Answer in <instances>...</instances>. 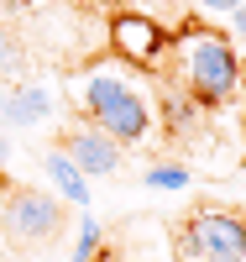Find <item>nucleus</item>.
<instances>
[{"label":"nucleus","mask_w":246,"mask_h":262,"mask_svg":"<svg viewBox=\"0 0 246 262\" xmlns=\"http://www.w3.org/2000/svg\"><path fill=\"white\" fill-rule=\"evenodd\" d=\"M178 74H184L194 105H226L241 90V53L231 37L210 27H189L178 37Z\"/></svg>","instance_id":"obj_1"},{"label":"nucleus","mask_w":246,"mask_h":262,"mask_svg":"<svg viewBox=\"0 0 246 262\" xmlns=\"http://www.w3.org/2000/svg\"><path fill=\"white\" fill-rule=\"evenodd\" d=\"M79 105H84V116L95 121L100 131H110L121 147H137L147 131H152L147 95L131 79H121V74H89L84 90H79Z\"/></svg>","instance_id":"obj_2"},{"label":"nucleus","mask_w":246,"mask_h":262,"mask_svg":"<svg viewBox=\"0 0 246 262\" xmlns=\"http://www.w3.org/2000/svg\"><path fill=\"white\" fill-rule=\"evenodd\" d=\"M184 262H246V215L205 205L178 226V247Z\"/></svg>","instance_id":"obj_3"},{"label":"nucleus","mask_w":246,"mask_h":262,"mask_svg":"<svg viewBox=\"0 0 246 262\" xmlns=\"http://www.w3.org/2000/svg\"><path fill=\"white\" fill-rule=\"evenodd\" d=\"M0 226H6V236L16 247H42L63 226V200H53L48 189H11L6 210H0Z\"/></svg>","instance_id":"obj_4"},{"label":"nucleus","mask_w":246,"mask_h":262,"mask_svg":"<svg viewBox=\"0 0 246 262\" xmlns=\"http://www.w3.org/2000/svg\"><path fill=\"white\" fill-rule=\"evenodd\" d=\"M168 27L158 16H147V11H116L110 16V48H116L126 63H137V69H152L163 53H168Z\"/></svg>","instance_id":"obj_5"},{"label":"nucleus","mask_w":246,"mask_h":262,"mask_svg":"<svg viewBox=\"0 0 246 262\" xmlns=\"http://www.w3.org/2000/svg\"><path fill=\"white\" fill-rule=\"evenodd\" d=\"M63 152H69V163L84 179H110L121 168V142L110 131H100L95 121H79V126L63 131Z\"/></svg>","instance_id":"obj_6"},{"label":"nucleus","mask_w":246,"mask_h":262,"mask_svg":"<svg viewBox=\"0 0 246 262\" xmlns=\"http://www.w3.org/2000/svg\"><path fill=\"white\" fill-rule=\"evenodd\" d=\"M48 116H53V90L48 84H16V90L0 95V126L27 131V126H42Z\"/></svg>","instance_id":"obj_7"},{"label":"nucleus","mask_w":246,"mask_h":262,"mask_svg":"<svg viewBox=\"0 0 246 262\" xmlns=\"http://www.w3.org/2000/svg\"><path fill=\"white\" fill-rule=\"evenodd\" d=\"M37 163H42V179H48V194H53V200H63V205H89V179L69 163V152H63V147H48Z\"/></svg>","instance_id":"obj_8"},{"label":"nucleus","mask_w":246,"mask_h":262,"mask_svg":"<svg viewBox=\"0 0 246 262\" xmlns=\"http://www.w3.org/2000/svg\"><path fill=\"white\" fill-rule=\"evenodd\" d=\"M142 184L158 189V194H173V189L189 184V168H184V163H152V168L142 173Z\"/></svg>","instance_id":"obj_9"},{"label":"nucleus","mask_w":246,"mask_h":262,"mask_svg":"<svg viewBox=\"0 0 246 262\" xmlns=\"http://www.w3.org/2000/svg\"><path fill=\"white\" fill-rule=\"evenodd\" d=\"M100 242H105L100 221H89V215H84V226H79V236H74V262H95V257H100Z\"/></svg>","instance_id":"obj_10"},{"label":"nucleus","mask_w":246,"mask_h":262,"mask_svg":"<svg viewBox=\"0 0 246 262\" xmlns=\"http://www.w3.org/2000/svg\"><path fill=\"white\" fill-rule=\"evenodd\" d=\"M16 63H21V48H16L6 32H0V69H16Z\"/></svg>","instance_id":"obj_11"},{"label":"nucleus","mask_w":246,"mask_h":262,"mask_svg":"<svg viewBox=\"0 0 246 262\" xmlns=\"http://www.w3.org/2000/svg\"><path fill=\"white\" fill-rule=\"evenodd\" d=\"M199 11H215V16H231L236 6H246V0H194Z\"/></svg>","instance_id":"obj_12"},{"label":"nucleus","mask_w":246,"mask_h":262,"mask_svg":"<svg viewBox=\"0 0 246 262\" xmlns=\"http://www.w3.org/2000/svg\"><path fill=\"white\" fill-rule=\"evenodd\" d=\"M231 37H236V42H246V6H236V11H231Z\"/></svg>","instance_id":"obj_13"},{"label":"nucleus","mask_w":246,"mask_h":262,"mask_svg":"<svg viewBox=\"0 0 246 262\" xmlns=\"http://www.w3.org/2000/svg\"><path fill=\"white\" fill-rule=\"evenodd\" d=\"M6 6H16V11H27V6H37V0H6Z\"/></svg>","instance_id":"obj_14"},{"label":"nucleus","mask_w":246,"mask_h":262,"mask_svg":"<svg viewBox=\"0 0 246 262\" xmlns=\"http://www.w3.org/2000/svg\"><path fill=\"white\" fill-rule=\"evenodd\" d=\"M6 152H11V147H6V142H0V163H6Z\"/></svg>","instance_id":"obj_15"}]
</instances>
